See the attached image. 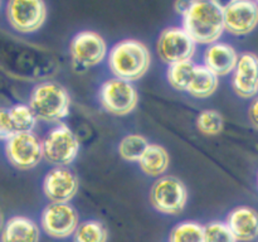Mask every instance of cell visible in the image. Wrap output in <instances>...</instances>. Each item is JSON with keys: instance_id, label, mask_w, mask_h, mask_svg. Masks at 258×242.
<instances>
[{"instance_id": "31", "label": "cell", "mask_w": 258, "mask_h": 242, "mask_svg": "<svg viewBox=\"0 0 258 242\" xmlns=\"http://www.w3.org/2000/svg\"><path fill=\"white\" fill-rule=\"evenodd\" d=\"M0 229H3V216H2V212H0Z\"/></svg>"}, {"instance_id": "23", "label": "cell", "mask_w": 258, "mask_h": 242, "mask_svg": "<svg viewBox=\"0 0 258 242\" xmlns=\"http://www.w3.org/2000/svg\"><path fill=\"white\" fill-rule=\"evenodd\" d=\"M169 242H204V226L194 221L180 222L170 231Z\"/></svg>"}, {"instance_id": "20", "label": "cell", "mask_w": 258, "mask_h": 242, "mask_svg": "<svg viewBox=\"0 0 258 242\" xmlns=\"http://www.w3.org/2000/svg\"><path fill=\"white\" fill-rule=\"evenodd\" d=\"M108 231L102 222L87 219L80 222L72 236L73 242H107Z\"/></svg>"}, {"instance_id": "21", "label": "cell", "mask_w": 258, "mask_h": 242, "mask_svg": "<svg viewBox=\"0 0 258 242\" xmlns=\"http://www.w3.org/2000/svg\"><path fill=\"white\" fill-rule=\"evenodd\" d=\"M197 65L193 60L173 63L166 71V78L171 87L176 91H185L193 78Z\"/></svg>"}, {"instance_id": "9", "label": "cell", "mask_w": 258, "mask_h": 242, "mask_svg": "<svg viewBox=\"0 0 258 242\" xmlns=\"http://www.w3.org/2000/svg\"><path fill=\"white\" fill-rule=\"evenodd\" d=\"M70 55L77 70H87L100 65L108 55V47L102 35L92 30H82L70 43Z\"/></svg>"}, {"instance_id": "24", "label": "cell", "mask_w": 258, "mask_h": 242, "mask_svg": "<svg viewBox=\"0 0 258 242\" xmlns=\"http://www.w3.org/2000/svg\"><path fill=\"white\" fill-rule=\"evenodd\" d=\"M9 113L17 133H19V131H33V129L35 128L38 118L35 117L34 112L29 105H25V103L13 105L9 108Z\"/></svg>"}, {"instance_id": "4", "label": "cell", "mask_w": 258, "mask_h": 242, "mask_svg": "<svg viewBox=\"0 0 258 242\" xmlns=\"http://www.w3.org/2000/svg\"><path fill=\"white\" fill-rule=\"evenodd\" d=\"M43 159L53 166H67L80 153V141L66 124H58L42 140Z\"/></svg>"}, {"instance_id": "30", "label": "cell", "mask_w": 258, "mask_h": 242, "mask_svg": "<svg viewBox=\"0 0 258 242\" xmlns=\"http://www.w3.org/2000/svg\"><path fill=\"white\" fill-rule=\"evenodd\" d=\"M212 2H213L217 7H219L222 10H223L224 8H227L229 4H232L234 0H212Z\"/></svg>"}, {"instance_id": "5", "label": "cell", "mask_w": 258, "mask_h": 242, "mask_svg": "<svg viewBox=\"0 0 258 242\" xmlns=\"http://www.w3.org/2000/svg\"><path fill=\"white\" fill-rule=\"evenodd\" d=\"M188 188L183 180L174 175H163L156 179L150 189V203L163 214L176 216L188 203Z\"/></svg>"}, {"instance_id": "3", "label": "cell", "mask_w": 258, "mask_h": 242, "mask_svg": "<svg viewBox=\"0 0 258 242\" xmlns=\"http://www.w3.org/2000/svg\"><path fill=\"white\" fill-rule=\"evenodd\" d=\"M28 105L38 120L55 124L70 113L71 96L60 83L45 81L33 88Z\"/></svg>"}, {"instance_id": "7", "label": "cell", "mask_w": 258, "mask_h": 242, "mask_svg": "<svg viewBox=\"0 0 258 242\" xmlns=\"http://www.w3.org/2000/svg\"><path fill=\"white\" fill-rule=\"evenodd\" d=\"M5 158L19 170H30L43 159L42 140L33 131L15 133L4 144Z\"/></svg>"}, {"instance_id": "17", "label": "cell", "mask_w": 258, "mask_h": 242, "mask_svg": "<svg viewBox=\"0 0 258 242\" xmlns=\"http://www.w3.org/2000/svg\"><path fill=\"white\" fill-rule=\"evenodd\" d=\"M40 228L32 218L13 216L4 223L0 233L2 242H39Z\"/></svg>"}, {"instance_id": "19", "label": "cell", "mask_w": 258, "mask_h": 242, "mask_svg": "<svg viewBox=\"0 0 258 242\" xmlns=\"http://www.w3.org/2000/svg\"><path fill=\"white\" fill-rule=\"evenodd\" d=\"M219 86V77L206 66H197L193 78L186 92L196 98H208L216 93Z\"/></svg>"}, {"instance_id": "18", "label": "cell", "mask_w": 258, "mask_h": 242, "mask_svg": "<svg viewBox=\"0 0 258 242\" xmlns=\"http://www.w3.org/2000/svg\"><path fill=\"white\" fill-rule=\"evenodd\" d=\"M138 164L143 173L148 176L160 178L168 171L170 156L164 146L159 144H149Z\"/></svg>"}, {"instance_id": "10", "label": "cell", "mask_w": 258, "mask_h": 242, "mask_svg": "<svg viewBox=\"0 0 258 242\" xmlns=\"http://www.w3.org/2000/svg\"><path fill=\"white\" fill-rule=\"evenodd\" d=\"M197 50V43L183 27L165 28L159 35L156 52L165 65L191 60Z\"/></svg>"}, {"instance_id": "28", "label": "cell", "mask_w": 258, "mask_h": 242, "mask_svg": "<svg viewBox=\"0 0 258 242\" xmlns=\"http://www.w3.org/2000/svg\"><path fill=\"white\" fill-rule=\"evenodd\" d=\"M248 118L252 126L258 130V95L253 98L248 108Z\"/></svg>"}, {"instance_id": "6", "label": "cell", "mask_w": 258, "mask_h": 242, "mask_svg": "<svg viewBox=\"0 0 258 242\" xmlns=\"http://www.w3.org/2000/svg\"><path fill=\"white\" fill-rule=\"evenodd\" d=\"M98 98L103 110L115 116L130 115L139 103V93L134 83L117 77L108 78L101 85Z\"/></svg>"}, {"instance_id": "29", "label": "cell", "mask_w": 258, "mask_h": 242, "mask_svg": "<svg viewBox=\"0 0 258 242\" xmlns=\"http://www.w3.org/2000/svg\"><path fill=\"white\" fill-rule=\"evenodd\" d=\"M190 3H191V0H176L174 8H175L176 13L181 15L186 9H188V7L190 5Z\"/></svg>"}, {"instance_id": "1", "label": "cell", "mask_w": 258, "mask_h": 242, "mask_svg": "<svg viewBox=\"0 0 258 242\" xmlns=\"http://www.w3.org/2000/svg\"><path fill=\"white\" fill-rule=\"evenodd\" d=\"M181 18L183 28L197 44L209 45L218 42L226 30L223 10L212 0H191Z\"/></svg>"}, {"instance_id": "14", "label": "cell", "mask_w": 258, "mask_h": 242, "mask_svg": "<svg viewBox=\"0 0 258 242\" xmlns=\"http://www.w3.org/2000/svg\"><path fill=\"white\" fill-rule=\"evenodd\" d=\"M232 88L242 98H253L258 95V55L242 53L232 72Z\"/></svg>"}, {"instance_id": "13", "label": "cell", "mask_w": 258, "mask_h": 242, "mask_svg": "<svg viewBox=\"0 0 258 242\" xmlns=\"http://www.w3.org/2000/svg\"><path fill=\"white\" fill-rule=\"evenodd\" d=\"M224 29L236 37H244L258 25V4L254 0H234L223 9Z\"/></svg>"}, {"instance_id": "32", "label": "cell", "mask_w": 258, "mask_h": 242, "mask_svg": "<svg viewBox=\"0 0 258 242\" xmlns=\"http://www.w3.org/2000/svg\"><path fill=\"white\" fill-rule=\"evenodd\" d=\"M0 8H2V0H0Z\"/></svg>"}, {"instance_id": "25", "label": "cell", "mask_w": 258, "mask_h": 242, "mask_svg": "<svg viewBox=\"0 0 258 242\" xmlns=\"http://www.w3.org/2000/svg\"><path fill=\"white\" fill-rule=\"evenodd\" d=\"M197 129L203 135L216 136L223 130V117L217 110H203L197 117Z\"/></svg>"}, {"instance_id": "16", "label": "cell", "mask_w": 258, "mask_h": 242, "mask_svg": "<svg viewBox=\"0 0 258 242\" xmlns=\"http://www.w3.org/2000/svg\"><path fill=\"white\" fill-rule=\"evenodd\" d=\"M238 242H252L258 238V212L248 206L232 209L226 219Z\"/></svg>"}, {"instance_id": "8", "label": "cell", "mask_w": 258, "mask_h": 242, "mask_svg": "<svg viewBox=\"0 0 258 242\" xmlns=\"http://www.w3.org/2000/svg\"><path fill=\"white\" fill-rule=\"evenodd\" d=\"M44 0H8L5 8L8 23L22 34H32L39 30L47 20Z\"/></svg>"}, {"instance_id": "12", "label": "cell", "mask_w": 258, "mask_h": 242, "mask_svg": "<svg viewBox=\"0 0 258 242\" xmlns=\"http://www.w3.org/2000/svg\"><path fill=\"white\" fill-rule=\"evenodd\" d=\"M42 188L49 202L70 203L80 189V180L67 166H53L45 174Z\"/></svg>"}, {"instance_id": "35", "label": "cell", "mask_w": 258, "mask_h": 242, "mask_svg": "<svg viewBox=\"0 0 258 242\" xmlns=\"http://www.w3.org/2000/svg\"><path fill=\"white\" fill-rule=\"evenodd\" d=\"M257 239H258V238H257ZM257 242H258V241H257Z\"/></svg>"}, {"instance_id": "15", "label": "cell", "mask_w": 258, "mask_h": 242, "mask_svg": "<svg viewBox=\"0 0 258 242\" xmlns=\"http://www.w3.org/2000/svg\"><path fill=\"white\" fill-rule=\"evenodd\" d=\"M239 54L234 47L228 43L216 42L206 48L203 54V63L208 70L216 73L218 77L229 75L236 68Z\"/></svg>"}, {"instance_id": "27", "label": "cell", "mask_w": 258, "mask_h": 242, "mask_svg": "<svg viewBox=\"0 0 258 242\" xmlns=\"http://www.w3.org/2000/svg\"><path fill=\"white\" fill-rule=\"evenodd\" d=\"M17 133L15 126L10 117L9 108L0 107V140L7 141Z\"/></svg>"}, {"instance_id": "22", "label": "cell", "mask_w": 258, "mask_h": 242, "mask_svg": "<svg viewBox=\"0 0 258 242\" xmlns=\"http://www.w3.org/2000/svg\"><path fill=\"white\" fill-rule=\"evenodd\" d=\"M149 144L150 143L145 136L140 134H128L121 139L118 144V154L123 160L138 163Z\"/></svg>"}, {"instance_id": "2", "label": "cell", "mask_w": 258, "mask_h": 242, "mask_svg": "<svg viewBox=\"0 0 258 242\" xmlns=\"http://www.w3.org/2000/svg\"><path fill=\"white\" fill-rule=\"evenodd\" d=\"M107 65L113 77L134 82L148 73L151 66L150 50L138 39L120 40L108 52Z\"/></svg>"}, {"instance_id": "11", "label": "cell", "mask_w": 258, "mask_h": 242, "mask_svg": "<svg viewBox=\"0 0 258 242\" xmlns=\"http://www.w3.org/2000/svg\"><path fill=\"white\" fill-rule=\"evenodd\" d=\"M78 224V212L70 203L50 202L40 214V228L53 238L63 239L72 237Z\"/></svg>"}, {"instance_id": "34", "label": "cell", "mask_w": 258, "mask_h": 242, "mask_svg": "<svg viewBox=\"0 0 258 242\" xmlns=\"http://www.w3.org/2000/svg\"><path fill=\"white\" fill-rule=\"evenodd\" d=\"M254 2H256V3H257V4H258V0H254Z\"/></svg>"}, {"instance_id": "26", "label": "cell", "mask_w": 258, "mask_h": 242, "mask_svg": "<svg viewBox=\"0 0 258 242\" xmlns=\"http://www.w3.org/2000/svg\"><path fill=\"white\" fill-rule=\"evenodd\" d=\"M204 242H238L227 222L214 221L204 226Z\"/></svg>"}, {"instance_id": "33", "label": "cell", "mask_w": 258, "mask_h": 242, "mask_svg": "<svg viewBox=\"0 0 258 242\" xmlns=\"http://www.w3.org/2000/svg\"><path fill=\"white\" fill-rule=\"evenodd\" d=\"M257 187H258V175H257Z\"/></svg>"}]
</instances>
